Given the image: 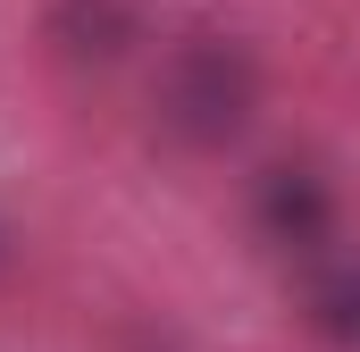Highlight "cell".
Segmentation results:
<instances>
[{
	"mask_svg": "<svg viewBox=\"0 0 360 352\" xmlns=\"http://www.w3.org/2000/svg\"><path fill=\"white\" fill-rule=\"evenodd\" d=\"M151 118L176 151H226L260 118V59L235 34H184L151 76Z\"/></svg>",
	"mask_w": 360,
	"mask_h": 352,
	"instance_id": "obj_1",
	"label": "cell"
},
{
	"mask_svg": "<svg viewBox=\"0 0 360 352\" xmlns=\"http://www.w3.org/2000/svg\"><path fill=\"white\" fill-rule=\"evenodd\" d=\"M252 218H260V235H269L276 252H327L335 244V184L310 168V160H276V168H260V184H252Z\"/></svg>",
	"mask_w": 360,
	"mask_h": 352,
	"instance_id": "obj_2",
	"label": "cell"
},
{
	"mask_svg": "<svg viewBox=\"0 0 360 352\" xmlns=\"http://www.w3.org/2000/svg\"><path fill=\"white\" fill-rule=\"evenodd\" d=\"M143 0H51V17H42V34H51V51L68 59V68H117L134 42H143Z\"/></svg>",
	"mask_w": 360,
	"mask_h": 352,
	"instance_id": "obj_3",
	"label": "cell"
},
{
	"mask_svg": "<svg viewBox=\"0 0 360 352\" xmlns=\"http://www.w3.org/2000/svg\"><path fill=\"white\" fill-rule=\"evenodd\" d=\"M302 310L327 344L360 352V252H310V277H302Z\"/></svg>",
	"mask_w": 360,
	"mask_h": 352,
	"instance_id": "obj_4",
	"label": "cell"
},
{
	"mask_svg": "<svg viewBox=\"0 0 360 352\" xmlns=\"http://www.w3.org/2000/svg\"><path fill=\"white\" fill-rule=\"evenodd\" d=\"M0 252H8V227H0Z\"/></svg>",
	"mask_w": 360,
	"mask_h": 352,
	"instance_id": "obj_5",
	"label": "cell"
}]
</instances>
